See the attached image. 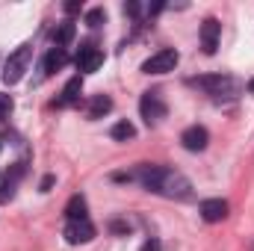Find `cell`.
Returning <instances> with one entry per match:
<instances>
[{"label": "cell", "instance_id": "obj_1", "mask_svg": "<svg viewBox=\"0 0 254 251\" xmlns=\"http://www.w3.org/2000/svg\"><path fill=\"white\" fill-rule=\"evenodd\" d=\"M30 60H33V45H21L18 51H12L9 57H6V63H3V83L6 86H15L24 74H27V68H30Z\"/></svg>", "mask_w": 254, "mask_h": 251}, {"label": "cell", "instance_id": "obj_2", "mask_svg": "<svg viewBox=\"0 0 254 251\" xmlns=\"http://www.w3.org/2000/svg\"><path fill=\"white\" fill-rule=\"evenodd\" d=\"M190 86H198L201 92H207V95H213V98H225V95H237V92H240V80H234V77H222V74L192 77Z\"/></svg>", "mask_w": 254, "mask_h": 251}, {"label": "cell", "instance_id": "obj_3", "mask_svg": "<svg viewBox=\"0 0 254 251\" xmlns=\"http://www.w3.org/2000/svg\"><path fill=\"white\" fill-rule=\"evenodd\" d=\"M139 113H142L145 125L154 127V125H160V122L169 116V107H166V101H163L160 92H145L142 101H139Z\"/></svg>", "mask_w": 254, "mask_h": 251}, {"label": "cell", "instance_id": "obj_4", "mask_svg": "<svg viewBox=\"0 0 254 251\" xmlns=\"http://www.w3.org/2000/svg\"><path fill=\"white\" fill-rule=\"evenodd\" d=\"M181 63V54L175 51V48H163V51H157V54H151L145 63H142V71L145 74H169V71H175Z\"/></svg>", "mask_w": 254, "mask_h": 251}, {"label": "cell", "instance_id": "obj_5", "mask_svg": "<svg viewBox=\"0 0 254 251\" xmlns=\"http://www.w3.org/2000/svg\"><path fill=\"white\" fill-rule=\"evenodd\" d=\"M95 225L89 222V219H74V222H68L65 225V240L71 243V246H83V243H92L95 240Z\"/></svg>", "mask_w": 254, "mask_h": 251}, {"label": "cell", "instance_id": "obj_6", "mask_svg": "<svg viewBox=\"0 0 254 251\" xmlns=\"http://www.w3.org/2000/svg\"><path fill=\"white\" fill-rule=\"evenodd\" d=\"M219 36H222V24H219L216 18H207V21L201 24V51H204L207 57H213V54L219 51Z\"/></svg>", "mask_w": 254, "mask_h": 251}, {"label": "cell", "instance_id": "obj_7", "mask_svg": "<svg viewBox=\"0 0 254 251\" xmlns=\"http://www.w3.org/2000/svg\"><path fill=\"white\" fill-rule=\"evenodd\" d=\"M77 71H83V74H92V71H98L101 65H104V54L95 48V45H83L80 51H77Z\"/></svg>", "mask_w": 254, "mask_h": 251}, {"label": "cell", "instance_id": "obj_8", "mask_svg": "<svg viewBox=\"0 0 254 251\" xmlns=\"http://www.w3.org/2000/svg\"><path fill=\"white\" fill-rule=\"evenodd\" d=\"M207 142H210V133H207L201 125H192V127H187V130L181 133V145H184L187 151H204Z\"/></svg>", "mask_w": 254, "mask_h": 251}, {"label": "cell", "instance_id": "obj_9", "mask_svg": "<svg viewBox=\"0 0 254 251\" xmlns=\"http://www.w3.org/2000/svg\"><path fill=\"white\" fill-rule=\"evenodd\" d=\"M228 216V201L225 198H207V201H201V219L204 222H222Z\"/></svg>", "mask_w": 254, "mask_h": 251}, {"label": "cell", "instance_id": "obj_10", "mask_svg": "<svg viewBox=\"0 0 254 251\" xmlns=\"http://www.w3.org/2000/svg\"><path fill=\"white\" fill-rule=\"evenodd\" d=\"M80 95H83V77L80 74H74L68 83H65V89H63V95H60V107H77L80 104Z\"/></svg>", "mask_w": 254, "mask_h": 251}, {"label": "cell", "instance_id": "obj_11", "mask_svg": "<svg viewBox=\"0 0 254 251\" xmlns=\"http://www.w3.org/2000/svg\"><path fill=\"white\" fill-rule=\"evenodd\" d=\"M21 175H24V163H15V166H12V172L6 175V181L0 184V204L12 201V195H15V187H18Z\"/></svg>", "mask_w": 254, "mask_h": 251}, {"label": "cell", "instance_id": "obj_12", "mask_svg": "<svg viewBox=\"0 0 254 251\" xmlns=\"http://www.w3.org/2000/svg\"><path fill=\"white\" fill-rule=\"evenodd\" d=\"M74 36H77V27H74L71 21H63V24H57V27H54V33H51V39H54V45H57V48H65V45H71V42H74Z\"/></svg>", "mask_w": 254, "mask_h": 251}, {"label": "cell", "instance_id": "obj_13", "mask_svg": "<svg viewBox=\"0 0 254 251\" xmlns=\"http://www.w3.org/2000/svg\"><path fill=\"white\" fill-rule=\"evenodd\" d=\"M110 110H113V101H110V95H95V98L89 101V110H86V116L95 122V119H104Z\"/></svg>", "mask_w": 254, "mask_h": 251}, {"label": "cell", "instance_id": "obj_14", "mask_svg": "<svg viewBox=\"0 0 254 251\" xmlns=\"http://www.w3.org/2000/svg\"><path fill=\"white\" fill-rule=\"evenodd\" d=\"M68 65V54H65V48H51L48 51V57H45V74H54V71H60Z\"/></svg>", "mask_w": 254, "mask_h": 251}, {"label": "cell", "instance_id": "obj_15", "mask_svg": "<svg viewBox=\"0 0 254 251\" xmlns=\"http://www.w3.org/2000/svg\"><path fill=\"white\" fill-rule=\"evenodd\" d=\"M65 216H68V222L86 219V198L83 195H71V201L65 204Z\"/></svg>", "mask_w": 254, "mask_h": 251}, {"label": "cell", "instance_id": "obj_16", "mask_svg": "<svg viewBox=\"0 0 254 251\" xmlns=\"http://www.w3.org/2000/svg\"><path fill=\"white\" fill-rule=\"evenodd\" d=\"M110 136L116 139V142H127V139H133L136 136V127L130 125V122H119V125H113V130H110Z\"/></svg>", "mask_w": 254, "mask_h": 251}, {"label": "cell", "instance_id": "obj_17", "mask_svg": "<svg viewBox=\"0 0 254 251\" xmlns=\"http://www.w3.org/2000/svg\"><path fill=\"white\" fill-rule=\"evenodd\" d=\"M104 21H107V12H104V9H89V12H86V24H89V27H101Z\"/></svg>", "mask_w": 254, "mask_h": 251}, {"label": "cell", "instance_id": "obj_18", "mask_svg": "<svg viewBox=\"0 0 254 251\" xmlns=\"http://www.w3.org/2000/svg\"><path fill=\"white\" fill-rule=\"evenodd\" d=\"M9 113H12V98L9 95H0V122L9 119Z\"/></svg>", "mask_w": 254, "mask_h": 251}, {"label": "cell", "instance_id": "obj_19", "mask_svg": "<svg viewBox=\"0 0 254 251\" xmlns=\"http://www.w3.org/2000/svg\"><path fill=\"white\" fill-rule=\"evenodd\" d=\"M80 9H83V3H77V0H68V3H65V12H68V15H77Z\"/></svg>", "mask_w": 254, "mask_h": 251}, {"label": "cell", "instance_id": "obj_20", "mask_svg": "<svg viewBox=\"0 0 254 251\" xmlns=\"http://www.w3.org/2000/svg\"><path fill=\"white\" fill-rule=\"evenodd\" d=\"M110 228H113V231H116V234H127V231H130V228H127L125 222H113V225H110Z\"/></svg>", "mask_w": 254, "mask_h": 251}, {"label": "cell", "instance_id": "obj_21", "mask_svg": "<svg viewBox=\"0 0 254 251\" xmlns=\"http://www.w3.org/2000/svg\"><path fill=\"white\" fill-rule=\"evenodd\" d=\"M142 251H160V243H157V240H148V243L142 246Z\"/></svg>", "mask_w": 254, "mask_h": 251}, {"label": "cell", "instance_id": "obj_22", "mask_svg": "<svg viewBox=\"0 0 254 251\" xmlns=\"http://www.w3.org/2000/svg\"><path fill=\"white\" fill-rule=\"evenodd\" d=\"M54 187V175H48L45 181H42V192H48V189Z\"/></svg>", "mask_w": 254, "mask_h": 251}, {"label": "cell", "instance_id": "obj_23", "mask_svg": "<svg viewBox=\"0 0 254 251\" xmlns=\"http://www.w3.org/2000/svg\"><path fill=\"white\" fill-rule=\"evenodd\" d=\"M246 89H249V92H254V77L249 80V86H246Z\"/></svg>", "mask_w": 254, "mask_h": 251}, {"label": "cell", "instance_id": "obj_24", "mask_svg": "<svg viewBox=\"0 0 254 251\" xmlns=\"http://www.w3.org/2000/svg\"><path fill=\"white\" fill-rule=\"evenodd\" d=\"M0 151H3V139H0Z\"/></svg>", "mask_w": 254, "mask_h": 251}]
</instances>
